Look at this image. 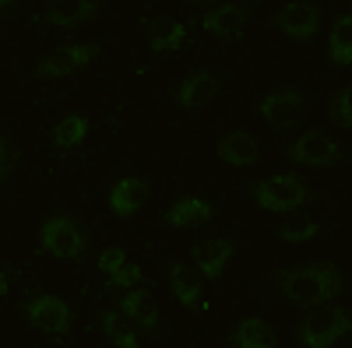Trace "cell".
Returning <instances> with one entry per match:
<instances>
[{"mask_svg": "<svg viewBox=\"0 0 352 348\" xmlns=\"http://www.w3.org/2000/svg\"><path fill=\"white\" fill-rule=\"evenodd\" d=\"M39 243L50 257H60V260H81L88 250V236L85 229L71 218V215H53L43 222L39 232Z\"/></svg>", "mask_w": 352, "mask_h": 348, "instance_id": "277c9868", "label": "cell"}, {"mask_svg": "<svg viewBox=\"0 0 352 348\" xmlns=\"http://www.w3.org/2000/svg\"><path fill=\"white\" fill-rule=\"evenodd\" d=\"M349 99H352V92H349V84H342V89L331 95V102H328V116L338 124V127H352V113H349Z\"/></svg>", "mask_w": 352, "mask_h": 348, "instance_id": "d4e9b609", "label": "cell"}, {"mask_svg": "<svg viewBox=\"0 0 352 348\" xmlns=\"http://www.w3.org/2000/svg\"><path fill=\"white\" fill-rule=\"evenodd\" d=\"M219 89H222V74L201 67V71L187 74L180 84H176L173 99H176V106H180V109H201V106H208L219 95Z\"/></svg>", "mask_w": 352, "mask_h": 348, "instance_id": "8fae6325", "label": "cell"}, {"mask_svg": "<svg viewBox=\"0 0 352 348\" xmlns=\"http://www.w3.org/2000/svg\"><path fill=\"white\" fill-rule=\"evenodd\" d=\"M21 313H25V321L43 334H67L74 327V313L60 296H32L21 306Z\"/></svg>", "mask_w": 352, "mask_h": 348, "instance_id": "52a82bcc", "label": "cell"}, {"mask_svg": "<svg viewBox=\"0 0 352 348\" xmlns=\"http://www.w3.org/2000/svg\"><path fill=\"white\" fill-rule=\"evenodd\" d=\"M4 296H8V275L0 271V299H4Z\"/></svg>", "mask_w": 352, "mask_h": 348, "instance_id": "f1b7e54d", "label": "cell"}, {"mask_svg": "<svg viewBox=\"0 0 352 348\" xmlns=\"http://www.w3.org/2000/svg\"><path fill=\"white\" fill-rule=\"evenodd\" d=\"M257 113H261V120L268 124L272 130L285 134V130H292V127L303 120L307 95H303L300 89H292V84H285V89H275V92L264 95L261 106H257Z\"/></svg>", "mask_w": 352, "mask_h": 348, "instance_id": "5b68a950", "label": "cell"}, {"mask_svg": "<svg viewBox=\"0 0 352 348\" xmlns=\"http://www.w3.org/2000/svg\"><path fill=\"white\" fill-rule=\"evenodd\" d=\"M275 28L296 43L314 39L320 28V4H314V0H292V4H285L275 14Z\"/></svg>", "mask_w": 352, "mask_h": 348, "instance_id": "9c48e42d", "label": "cell"}, {"mask_svg": "<svg viewBox=\"0 0 352 348\" xmlns=\"http://www.w3.org/2000/svg\"><path fill=\"white\" fill-rule=\"evenodd\" d=\"M232 253H236V240H229V236H215V240H201L194 246V264L201 271V278H208V281H219L226 264L232 260Z\"/></svg>", "mask_w": 352, "mask_h": 348, "instance_id": "7c38bea8", "label": "cell"}, {"mask_svg": "<svg viewBox=\"0 0 352 348\" xmlns=\"http://www.w3.org/2000/svg\"><path fill=\"white\" fill-rule=\"evenodd\" d=\"M14 165H18V148L11 144L8 134H0V187L14 176Z\"/></svg>", "mask_w": 352, "mask_h": 348, "instance_id": "4316f807", "label": "cell"}, {"mask_svg": "<svg viewBox=\"0 0 352 348\" xmlns=\"http://www.w3.org/2000/svg\"><path fill=\"white\" fill-rule=\"evenodd\" d=\"M250 200L264 211H296L314 200V190L296 176V172H275L250 187Z\"/></svg>", "mask_w": 352, "mask_h": 348, "instance_id": "7a4b0ae2", "label": "cell"}, {"mask_svg": "<svg viewBox=\"0 0 352 348\" xmlns=\"http://www.w3.org/2000/svg\"><path fill=\"white\" fill-rule=\"evenodd\" d=\"M99 324H102L106 338H109L116 348H138V327L127 321L120 310H102V313H99Z\"/></svg>", "mask_w": 352, "mask_h": 348, "instance_id": "44dd1931", "label": "cell"}, {"mask_svg": "<svg viewBox=\"0 0 352 348\" xmlns=\"http://www.w3.org/2000/svg\"><path fill=\"white\" fill-rule=\"evenodd\" d=\"M99 56V43H74V46H60V49H53V53H46L43 60L36 64V78L39 81H46V78H67V74H74L78 67H85V64H92Z\"/></svg>", "mask_w": 352, "mask_h": 348, "instance_id": "ba28073f", "label": "cell"}, {"mask_svg": "<svg viewBox=\"0 0 352 348\" xmlns=\"http://www.w3.org/2000/svg\"><path fill=\"white\" fill-rule=\"evenodd\" d=\"M120 313L127 316V321L138 327V331H144L152 341H162V321H159V303H155V296L148 292V288H127V296L120 299Z\"/></svg>", "mask_w": 352, "mask_h": 348, "instance_id": "30bf717a", "label": "cell"}, {"mask_svg": "<svg viewBox=\"0 0 352 348\" xmlns=\"http://www.w3.org/2000/svg\"><path fill=\"white\" fill-rule=\"evenodd\" d=\"M317 232H320V225L310 222V218H289V222L278 225V240L282 243H307V240L317 236Z\"/></svg>", "mask_w": 352, "mask_h": 348, "instance_id": "cb8c5ba5", "label": "cell"}, {"mask_svg": "<svg viewBox=\"0 0 352 348\" xmlns=\"http://www.w3.org/2000/svg\"><path fill=\"white\" fill-rule=\"evenodd\" d=\"M99 18V0H50L43 21L53 28H78Z\"/></svg>", "mask_w": 352, "mask_h": 348, "instance_id": "4fadbf2b", "label": "cell"}, {"mask_svg": "<svg viewBox=\"0 0 352 348\" xmlns=\"http://www.w3.org/2000/svg\"><path fill=\"white\" fill-rule=\"evenodd\" d=\"M215 218V205L204 197H180L166 208V222L173 229H201Z\"/></svg>", "mask_w": 352, "mask_h": 348, "instance_id": "2e32d148", "label": "cell"}, {"mask_svg": "<svg viewBox=\"0 0 352 348\" xmlns=\"http://www.w3.org/2000/svg\"><path fill=\"white\" fill-rule=\"evenodd\" d=\"M247 21H250V11L243 4H219V8H212L208 14L201 18L204 32L219 36V39H236L247 28Z\"/></svg>", "mask_w": 352, "mask_h": 348, "instance_id": "9a60e30c", "label": "cell"}, {"mask_svg": "<svg viewBox=\"0 0 352 348\" xmlns=\"http://www.w3.org/2000/svg\"><path fill=\"white\" fill-rule=\"evenodd\" d=\"M289 162L292 165H314V169H335L345 162V152L338 141L324 130H307L289 144Z\"/></svg>", "mask_w": 352, "mask_h": 348, "instance_id": "8992f818", "label": "cell"}, {"mask_svg": "<svg viewBox=\"0 0 352 348\" xmlns=\"http://www.w3.org/2000/svg\"><path fill=\"white\" fill-rule=\"evenodd\" d=\"M328 60L335 67H349L352 64V18L342 14L331 25V39H328Z\"/></svg>", "mask_w": 352, "mask_h": 348, "instance_id": "7402d4cb", "label": "cell"}, {"mask_svg": "<svg viewBox=\"0 0 352 348\" xmlns=\"http://www.w3.org/2000/svg\"><path fill=\"white\" fill-rule=\"evenodd\" d=\"M8 4H14V0H0V8H8Z\"/></svg>", "mask_w": 352, "mask_h": 348, "instance_id": "f546056e", "label": "cell"}, {"mask_svg": "<svg viewBox=\"0 0 352 348\" xmlns=\"http://www.w3.org/2000/svg\"><path fill=\"white\" fill-rule=\"evenodd\" d=\"M349 331H352L349 306L317 303V306H310V313L303 316V324H300V345H307V348H331Z\"/></svg>", "mask_w": 352, "mask_h": 348, "instance_id": "3957f363", "label": "cell"}, {"mask_svg": "<svg viewBox=\"0 0 352 348\" xmlns=\"http://www.w3.org/2000/svg\"><path fill=\"white\" fill-rule=\"evenodd\" d=\"M148 194H152L148 180H141V176H124V180H116L113 190H109V208H113V215L131 218L134 211H141V205L148 200Z\"/></svg>", "mask_w": 352, "mask_h": 348, "instance_id": "e0dca14e", "label": "cell"}, {"mask_svg": "<svg viewBox=\"0 0 352 348\" xmlns=\"http://www.w3.org/2000/svg\"><path fill=\"white\" fill-rule=\"evenodd\" d=\"M219 159L229 162V165H254L261 159V144L247 130H232L219 141Z\"/></svg>", "mask_w": 352, "mask_h": 348, "instance_id": "ac0fdd59", "label": "cell"}, {"mask_svg": "<svg viewBox=\"0 0 352 348\" xmlns=\"http://www.w3.org/2000/svg\"><path fill=\"white\" fill-rule=\"evenodd\" d=\"M144 43H148L152 53L169 56L176 49H184L187 43V25L173 21V18H148L144 21Z\"/></svg>", "mask_w": 352, "mask_h": 348, "instance_id": "5bb4252c", "label": "cell"}, {"mask_svg": "<svg viewBox=\"0 0 352 348\" xmlns=\"http://www.w3.org/2000/svg\"><path fill=\"white\" fill-rule=\"evenodd\" d=\"M134 285H141V268L127 264V260L113 275H106V288H134Z\"/></svg>", "mask_w": 352, "mask_h": 348, "instance_id": "484cf974", "label": "cell"}, {"mask_svg": "<svg viewBox=\"0 0 352 348\" xmlns=\"http://www.w3.org/2000/svg\"><path fill=\"white\" fill-rule=\"evenodd\" d=\"M187 4H204V0H187Z\"/></svg>", "mask_w": 352, "mask_h": 348, "instance_id": "4dcf8cb0", "label": "cell"}, {"mask_svg": "<svg viewBox=\"0 0 352 348\" xmlns=\"http://www.w3.org/2000/svg\"><path fill=\"white\" fill-rule=\"evenodd\" d=\"M275 341H278L275 327L268 321H261V316H247L229 334V345H236V348H275Z\"/></svg>", "mask_w": 352, "mask_h": 348, "instance_id": "ffe728a7", "label": "cell"}, {"mask_svg": "<svg viewBox=\"0 0 352 348\" xmlns=\"http://www.w3.org/2000/svg\"><path fill=\"white\" fill-rule=\"evenodd\" d=\"M278 292L292 306H317V303H331L345 292V275L342 268L328 264V260H314V264H296L275 275Z\"/></svg>", "mask_w": 352, "mask_h": 348, "instance_id": "6da1fadb", "label": "cell"}, {"mask_svg": "<svg viewBox=\"0 0 352 348\" xmlns=\"http://www.w3.org/2000/svg\"><path fill=\"white\" fill-rule=\"evenodd\" d=\"M120 264H124V250H120V246H109V250L99 253V271H102V275H113Z\"/></svg>", "mask_w": 352, "mask_h": 348, "instance_id": "83f0119b", "label": "cell"}, {"mask_svg": "<svg viewBox=\"0 0 352 348\" xmlns=\"http://www.w3.org/2000/svg\"><path fill=\"white\" fill-rule=\"evenodd\" d=\"M88 137V120L81 113H67L64 120H56V127H53V144L60 152H71V148H78V144Z\"/></svg>", "mask_w": 352, "mask_h": 348, "instance_id": "603a6c76", "label": "cell"}, {"mask_svg": "<svg viewBox=\"0 0 352 348\" xmlns=\"http://www.w3.org/2000/svg\"><path fill=\"white\" fill-rule=\"evenodd\" d=\"M201 275L190 268V264H180V260H173L169 264V288H173V296L180 299L184 306L190 310H201Z\"/></svg>", "mask_w": 352, "mask_h": 348, "instance_id": "d6986e66", "label": "cell"}]
</instances>
